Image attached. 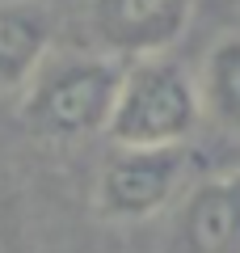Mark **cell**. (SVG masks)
<instances>
[{
	"instance_id": "obj_2",
	"label": "cell",
	"mask_w": 240,
	"mask_h": 253,
	"mask_svg": "<svg viewBox=\"0 0 240 253\" xmlns=\"http://www.w3.org/2000/svg\"><path fill=\"white\" fill-rule=\"evenodd\" d=\"M202 93L198 76L173 55L122 63L114 114H110L106 139L114 148H169L190 144L202 126Z\"/></svg>"
},
{
	"instance_id": "obj_4",
	"label": "cell",
	"mask_w": 240,
	"mask_h": 253,
	"mask_svg": "<svg viewBox=\"0 0 240 253\" xmlns=\"http://www.w3.org/2000/svg\"><path fill=\"white\" fill-rule=\"evenodd\" d=\"M198 0H89V34L118 63L169 55L194 21Z\"/></svg>"
},
{
	"instance_id": "obj_9",
	"label": "cell",
	"mask_w": 240,
	"mask_h": 253,
	"mask_svg": "<svg viewBox=\"0 0 240 253\" xmlns=\"http://www.w3.org/2000/svg\"><path fill=\"white\" fill-rule=\"evenodd\" d=\"M232 4H240V0H232Z\"/></svg>"
},
{
	"instance_id": "obj_8",
	"label": "cell",
	"mask_w": 240,
	"mask_h": 253,
	"mask_svg": "<svg viewBox=\"0 0 240 253\" xmlns=\"http://www.w3.org/2000/svg\"><path fill=\"white\" fill-rule=\"evenodd\" d=\"M0 253H9V236H4V219H0Z\"/></svg>"
},
{
	"instance_id": "obj_6",
	"label": "cell",
	"mask_w": 240,
	"mask_h": 253,
	"mask_svg": "<svg viewBox=\"0 0 240 253\" xmlns=\"http://www.w3.org/2000/svg\"><path fill=\"white\" fill-rule=\"evenodd\" d=\"M55 42V9L46 0H0V89H26Z\"/></svg>"
},
{
	"instance_id": "obj_7",
	"label": "cell",
	"mask_w": 240,
	"mask_h": 253,
	"mask_svg": "<svg viewBox=\"0 0 240 253\" xmlns=\"http://www.w3.org/2000/svg\"><path fill=\"white\" fill-rule=\"evenodd\" d=\"M198 93H202V114L232 139H240V34H223L211 42Z\"/></svg>"
},
{
	"instance_id": "obj_5",
	"label": "cell",
	"mask_w": 240,
	"mask_h": 253,
	"mask_svg": "<svg viewBox=\"0 0 240 253\" xmlns=\"http://www.w3.org/2000/svg\"><path fill=\"white\" fill-rule=\"evenodd\" d=\"M173 253H240V169L198 181L173 224Z\"/></svg>"
},
{
	"instance_id": "obj_3",
	"label": "cell",
	"mask_w": 240,
	"mask_h": 253,
	"mask_svg": "<svg viewBox=\"0 0 240 253\" xmlns=\"http://www.w3.org/2000/svg\"><path fill=\"white\" fill-rule=\"evenodd\" d=\"M190 173V144L114 148L97 173V215L114 224L152 219L181 194Z\"/></svg>"
},
{
	"instance_id": "obj_1",
	"label": "cell",
	"mask_w": 240,
	"mask_h": 253,
	"mask_svg": "<svg viewBox=\"0 0 240 253\" xmlns=\"http://www.w3.org/2000/svg\"><path fill=\"white\" fill-rule=\"evenodd\" d=\"M122 63L106 51H51L21 89V123L38 139L106 135Z\"/></svg>"
}]
</instances>
